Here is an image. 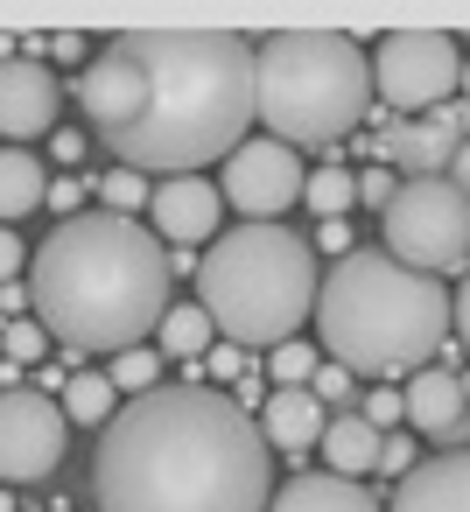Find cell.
Returning <instances> with one entry per match:
<instances>
[{"mask_svg":"<svg viewBox=\"0 0 470 512\" xmlns=\"http://www.w3.org/2000/svg\"><path fill=\"white\" fill-rule=\"evenodd\" d=\"M176 274H169V246L141 225V218H113V211H78L64 218L29 267V316L50 330L57 351L85 358V351H141V337L162 330Z\"/></svg>","mask_w":470,"mask_h":512,"instance_id":"cell-3","label":"cell"},{"mask_svg":"<svg viewBox=\"0 0 470 512\" xmlns=\"http://www.w3.org/2000/svg\"><path fill=\"white\" fill-rule=\"evenodd\" d=\"M386 253L414 274H463L470 267V197L449 176H421L400 183V197L386 204Z\"/></svg>","mask_w":470,"mask_h":512,"instance_id":"cell-7","label":"cell"},{"mask_svg":"<svg viewBox=\"0 0 470 512\" xmlns=\"http://www.w3.org/2000/svg\"><path fill=\"white\" fill-rule=\"evenodd\" d=\"M15 274H22V239L0 225V281H15Z\"/></svg>","mask_w":470,"mask_h":512,"instance_id":"cell-32","label":"cell"},{"mask_svg":"<svg viewBox=\"0 0 470 512\" xmlns=\"http://www.w3.org/2000/svg\"><path fill=\"white\" fill-rule=\"evenodd\" d=\"M316 372H323V351L302 344V337H288V344L267 351V379H274V386H309Z\"/></svg>","mask_w":470,"mask_h":512,"instance_id":"cell-23","label":"cell"},{"mask_svg":"<svg viewBox=\"0 0 470 512\" xmlns=\"http://www.w3.org/2000/svg\"><path fill=\"white\" fill-rule=\"evenodd\" d=\"M267 512H386L358 477H337V470H309V477H288L274 491Z\"/></svg>","mask_w":470,"mask_h":512,"instance_id":"cell-16","label":"cell"},{"mask_svg":"<svg viewBox=\"0 0 470 512\" xmlns=\"http://www.w3.org/2000/svg\"><path fill=\"white\" fill-rule=\"evenodd\" d=\"M253 113L267 141L337 148L372 120V57L337 29H281L253 43Z\"/></svg>","mask_w":470,"mask_h":512,"instance_id":"cell-5","label":"cell"},{"mask_svg":"<svg viewBox=\"0 0 470 512\" xmlns=\"http://www.w3.org/2000/svg\"><path fill=\"white\" fill-rule=\"evenodd\" d=\"M463 99H470V57H463Z\"/></svg>","mask_w":470,"mask_h":512,"instance_id":"cell-42","label":"cell"},{"mask_svg":"<svg viewBox=\"0 0 470 512\" xmlns=\"http://www.w3.org/2000/svg\"><path fill=\"white\" fill-rule=\"evenodd\" d=\"M113 379L106 372H71V386H64V421H78V428H99V421H113Z\"/></svg>","mask_w":470,"mask_h":512,"instance_id":"cell-21","label":"cell"},{"mask_svg":"<svg viewBox=\"0 0 470 512\" xmlns=\"http://www.w3.org/2000/svg\"><path fill=\"white\" fill-rule=\"evenodd\" d=\"M15 57H22V50H15V43H8V36H0V64H15Z\"/></svg>","mask_w":470,"mask_h":512,"instance_id":"cell-41","label":"cell"},{"mask_svg":"<svg viewBox=\"0 0 470 512\" xmlns=\"http://www.w3.org/2000/svg\"><path fill=\"white\" fill-rule=\"evenodd\" d=\"M456 337H463V351H470V281L456 288Z\"/></svg>","mask_w":470,"mask_h":512,"instance_id":"cell-40","label":"cell"},{"mask_svg":"<svg viewBox=\"0 0 470 512\" xmlns=\"http://www.w3.org/2000/svg\"><path fill=\"white\" fill-rule=\"evenodd\" d=\"M211 316L197 309V302H176L169 316H162V330H155V344H162V358H204L211 351Z\"/></svg>","mask_w":470,"mask_h":512,"instance_id":"cell-20","label":"cell"},{"mask_svg":"<svg viewBox=\"0 0 470 512\" xmlns=\"http://www.w3.org/2000/svg\"><path fill=\"white\" fill-rule=\"evenodd\" d=\"M78 197H85V183H78V176H71V183H50V211L78 218Z\"/></svg>","mask_w":470,"mask_h":512,"instance_id":"cell-33","label":"cell"},{"mask_svg":"<svg viewBox=\"0 0 470 512\" xmlns=\"http://www.w3.org/2000/svg\"><path fill=\"white\" fill-rule=\"evenodd\" d=\"M323 428H330V407H323L309 386H274V393L260 400V435H267V449H288V456L323 449Z\"/></svg>","mask_w":470,"mask_h":512,"instance_id":"cell-13","label":"cell"},{"mask_svg":"<svg viewBox=\"0 0 470 512\" xmlns=\"http://www.w3.org/2000/svg\"><path fill=\"white\" fill-rule=\"evenodd\" d=\"M393 197H400V176H393V169H365V176H358V204H372L379 218H386Z\"/></svg>","mask_w":470,"mask_h":512,"instance_id":"cell-28","label":"cell"},{"mask_svg":"<svg viewBox=\"0 0 470 512\" xmlns=\"http://www.w3.org/2000/svg\"><path fill=\"white\" fill-rule=\"evenodd\" d=\"M386 512H470V449L456 456H435V463H414L393 491Z\"/></svg>","mask_w":470,"mask_h":512,"instance_id":"cell-14","label":"cell"},{"mask_svg":"<svg viewBox=\"0 0 470 512\" xmlns=\"http://www.w3.org/2000/svg\"><path fill=\"white\" fill-rule=\"evenodd\" d=\"M92 484L99 512H267L274 449L232 393L183 379L106 421Z\"/></svg>","mask_w":470,"mask_h":512,"instance_id":"cell-2","label":"cell"},{"mask_svg":"<svg viewBox=\"0 0 470 512\" xmlns=\"http://www.w3.org/2000/svg\"><path fill=\"white\" fill-rule=\"evenodd\" d=\"M0 351H8L15 365H36V358H50L57 344H50V330H43L36 316H15L8 330H0Z\"/></svg>","mask_w":470,"mask_h":512,"instance_id":"cell-25","label":"cell"},{"mask_svg":"<svg viewBox=\"0 0 470 512\" xmlns=\"http://www.w3.org/2000/svg\"><path fill=\"white\" fill-rule=\"evenodd\" d=\"M50 141H57V162H78V155H85V134H78V127H57Z\"/></svg>","mask_w":470,"mask_h":512,"instance_id":"cell-35","label":"cell"},{"mask_svg":"<svg viewBox=\"0 0 470 512\" xmlns=\"http://www.w3.org/2000/svg\"><path fill=\"white\" fill-rule=\"evenodd\" d=\"M0 309H15V316H22V309H36V302H29L22 281H0Z\"/></svg>","mask_w":470,"mask_h":512,"instance_id":"cell-37","label":"cell"},{"mask_svg":"<svg viewBox=\"0 0 470 512\" xmlns=\"http://www.w3.org/2000/svg\"><path fill=\"white\" fill-rule=\"evenodd\" d=\"M36 204H50V169L29 148H0V225L29 218Z\"/></svg>","mask_w":470,"mask_h":512,"instance_id":"cell-19","label":"cell"},{"mask_svg":"<svg viewBox=\"0 0 470 512\" xmlns=\"http://www.w3.org/2000/svg\"><path fill=\"white\" fill-rule=\"evenodd\" d=\"M0 512H8V491H0Z\"/></svg>","mask_w":470,"mask_h":512,"instance_id":"cell-43","label":"cell"},{"mask_svg":"<svg viewBox=\"0 0 470 512\" xmlns=\"http://www.w3.org/2000/svg\"><path fill=\"white\" fill-rule=\"evenodd\" d=\"M43 50H50V57H57V64H78V57H85V43H78V36H50V43H43Z\"/></svg>","mask_w":470,"mask_h":512,"instance_id":"cell-36","label":"cell"},{"mask_svg":"<svg viewBox=\"0 0 470 512\" xmlns=\"http://www.w3.org/2000/svg\"><path fill=\"white\" fill-rule=\"evenodd\" d=\"M309 393H316V400H323V407H337V400H344V393H351V372H344V365H323V372H316V379H309Z\"/></svg>","mask_w":470,"mask_h":512,"instance_id":"cell-30","label":"cell"},{"mask_svg":"<svg viewBox=\"0 0 470 512\" xmlns=\"http://www.w3.org/2000/svg\"><path fill=\"white\" fill-rule=\"evenodd\" d=\"M456 330V295L393 253H344L316 288V351L351 379H414Z\"/></svg>","mask_w":470,"mask_h":512,"instance_id":"cell-4","label":"cell"},{"mask_svg":"<svg viewBox=\"0 0 470 512\" xmlns=\"http://www.w3.org/2000/svg\"><path fill=\"white\" fill-rule=\"evenodd\" d=\"M64 400L36 386H0V484H43L64 463Z\"/></svg>","mask_w":470,"mask_h":512,"instance_id":"cell-9","label":"cell"},{"mask_svg":"<svg viewBox=\"0 0 470 512\" xmlns=\"http://www.w3.org/2000/svg\"><path fill=\"white\" fill-rule=\"evenodd\" d=\"M78 106L120 169L197 176L246 148L253 113V43L232 29H134L113 36L78 78Z\"/></svg>","mask_w":470,"mask_h":512,"instance_id":"cell-1","label":"cell"},{"mask_svg":"<svg viewBox=\"0 0 470 512\" xmlns=\"http://www.w3.org/2000/svg\"><path fill=\"white\" fill-rule=\"evenodd\" d=\"M57 113H64V85L36 57L0 64V141L8 148H29L36 134H57Z\"/></svg>","mask_w":470,"mask_h":512,"instance_id":"cell-11","label":"cell"},{"mask_svg":"<svg viewBox=\"0 0 470 512\" xmlns=\"http://www.w3.org/2000/svg\"><path fill=\"white\" fill-rule=\"evenodd\" d=\"M99 197H106V211H113V218H141V204H148L155 190L141 183V169H113V176L99 183Z\"/></svg>","mask_w":470,"mask_h":512,"instance_id":"cell-26","label":"cell"},{"mask_svg":"<svg viewBox=\"0 0 470 512\" xmlns=\"http://www.w3.org/2000/svg\"><path fill=\"white\" fill-rule=\"evenodd\" d=\"M323 246H330V253H337V260H344V253H351V232H344V218H330V225H323Z\"/></svg>","mask_w":470,"mask_h":512,"instance_id":"cell-38","label":"cell"},{"mask_svg":"<svg viewBox=\"0 0 470 512\" xmlns=\"http://www.w3.org/2000/svg\"><path fill=\"white\" fill-rule=\"evenodd\" d=\"M407 428L414 435H463V379L449 365H428L407 379Z\"/></svg>","mask_w":470,"mask_h":512,"instance_id":"cell-15","label":"cell"},{"mask_svg":"<svg viewBox=\"0 0 470 512\" xmlns=\"http://www.w3.org/2000/svg\"><path fill=\"white\" fill-rule=\"evenodd\" d=\"M379 470H386V477H407V470H414V435H407V428H393V435L379 442Z\"/></svg>","mask_w":470,"mask_h":512,"instance_id":"cell-29","label":"cell"},{"mask_svg":"<svg viewBox=\"0 0 470 512\" xmlns=\"http://www.w3.org/2000/svg\"><path fill=\"white\" fill-rule=\"evenodd\" d=\"M302 204L330 225V218H344V211L358 204V176H351V169H316V176L302 183Z\"/></svg>","mask_w":470,"mask_h":512,"instance_id":"cell-22","label":"cell"},{"mask_svg":"<svg viewBox=\"0 0 470 512\" xmlns=\"http://www.w3.org/2000/svg\"><path fill=\"white\" fill-rule=\"evenodd\" d=\"M379 428L358 414V407H344V414H330V428H323V463L337 470V477H365V470H379Z\"/></svg>","mask_w":470,"mask_h":512,"instance_id":"cell-18","label":"cell"},{"mask_svg":"<svg viewBox=\"0 0 470 512\" xmlns=\"http://www.w3.org/2000/svg\"><path fill=\"white\" fill-rule=\"evenodd\" d=\"M316 253L288 225H239L204 246L197 260V309L239 351H274L316 316Z\"/></svg>","mask_w":470,"mask_h":512,"instance_id":"cell-6","label":"cell"},{"mask_svg":"<svg viewBox=\"0 0 470 512\" xmlns=\"http://www.w3.org/2000/svg\"><path fill=\"white\" fill-rule=\"evenodd\" d=\"M302 155L288 148V141H246L232 162H225V176H218V190H225V204L239 211V225H274L288 204H302Z\"/></svg>","mask_w":470,"mask_h":512,"instance_id":"cell-10","label":"cell"},{"mask_svg":"<svg viewBox=\"0 0 470 512\" xmlns=\"http://www.w3.org/2000/svg\"><path fill=\"white\" fill-rule=\"evenodd\" d=\"M456 134H442L435 120H421V127H386V155L407 169V183H421V176H449V162H456Z\"/></svg>","mask_w":470,"mask_h":512,"instance_id":"cell-17","label":"cell"},{"mask_svg":"<svg viewBox=\"0 0 470 512\" xmlns=\"http://www.w3.org/2000/svg\"><path fill=\"white\" fill-rule=\"evenodd\" d=\"M148 211H155V239H162L169 253H190L197 239H218L225 190L204 183V176H169V183H155Z\"/></svg>","mask_w":470,"mask_h":512,"instance_id":"cell-12","label":"cell"},{"mask_svg":"<svg viewBox=\"0 0 470 512\" xmlns=\"http://www.w3.org/2000/svg\"><path fill=\"white\" fill-rule=\"evenodd\" d=\"M463 85V50L435 29H400L372 50V92L393 113H435Z\"/></svg>","mask_w":470,"mask_h":512,"instance_id":"cell-8","label":"cell"},{"mask_svg":"<svg viewBox=\"0 0 470 512\" xmlns=\"http://www.w3.org/2000/svg\"><path fill=\"white\" fill-rule=\"evenodd\" d=\"M449 183H456V190H463V197H470V141H463V148H456V162H449Z\"/></svg>","mask_w":470,"mask_h":512,"instance_id":"cell-39","label":"cell"},{"mask_svg":"<svg viewBox=\"0 0 470 512\" xmlns=\"http://www.w3.org/2000/svg\"><path fill=\"white\" fill-rule=\"evenodd\" d=\"M106 379H113V393H155L162 386V351H120L113 365H106Z\"/></svg>","mask_w":470,"mask_h":512,"instance_id":"cell-24","label":"cell"},{"mask_svg":"<svg viewBox=\"0 0 470 512\" xmlns=\"http://www.w3.org/2000/svg\"><path fill=\"white\" fill-rule=\"evenodd\" d=\"M428 120H435L442 134H456V141H470V99H449V106H435Z\"/></svg>","mask_w":470,"mask_h":512,"instance_id":"cell-31","label":"cell"},{"mask_svg":"<svg viewBox=\"0 0 470 512\" xmlns=\"http://www.w3.org/2000/svg\"><path fill=\"white\" fill-rule=\"evenodd\" d=\"M211 372H218V379H239V372H246V351H239V344L211 351Z\"/></svg>","mask_w":470,"mask_h":512,"instance_id":"cell-34","label":"cell"},{"mask_svg":"<svg viewBox=\"0 0 470 512\" xmlns=\"http://www.w3.org/2000/svg\"><path fill=\"white\" fill-rule=\"evenodd\" d=\"M358 414H365V421H372V428H379V435H393V428H407V400H400V393H393V386H372V393H365V407H358Z\"/></svg>","mask_w":470,"mask_h":512,"instance_id":"cell-27","label":"cell"}]
</instances>
